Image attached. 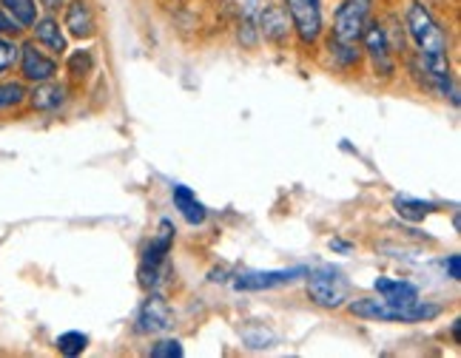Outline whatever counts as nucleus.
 <instances>
[{
	"instance_id": "1",
	"label": "nucleus",
	"mask_w": 461,
	"mask_h": 358,
	"mask_svg": "<svg viewBox=\"0 0 461 358\" xmlns=\"http://www.w3.org/2000/svg\"><path fill=\"white\" fill-rule=\"evenodd\" d=\"M353 316L370 321H402V325H416V321H430L441 313L438 304L413 301V304H390L384 299H359L350 304Z\"/></svg>"
},
{
	"instance_id": "2",
	"label": "nucleus",
	"mask_w": 461,
	"mask_h": 358,
	"mask_svg": "<svg viewBox=\"0 0 461 358\" xmlns=\"http://www.w3.org/2000/svg\"><path fill=\"white\" fill-rule=\"evenodd\" d=\"M350 293V284L336 267H316L308 276V296L319 308H342Z\"/></svg>"
},
{
	"instance_id": "3",
	"label": "nucleus",
	"mask_w": 461,
	"mask_h": 358,
	"mask_svg": "<svg viewBox=\"0 0 461 358\" xmlns=\"http://www.w3.org/2000/svg\"><path fill=\"white\" fill-rule=\"evenodd\" d=\"M370 0H345L333 17V40L345 46H357L367 26Z\"/></svg>"
},
{
	"instance_id": "4",
	"label": "nucleus",
	"mask_w": 461,
	"mask_h": 358,
	"mask_svg": "<svg viewBox=\"0 0 461 358\" xmlns=\"http://www.w3.org/2000/svg\"><path fill=\"white\" fill-rule=\"evenodd\" d=\"M285 4H288L299 40L305 46L316 43L319 31H322V4H319V0H285Z\"/></svg>"
},
{
	"instance_id": "5",
	"label": "nucleus",
	"mask_w": 461,
	"mask_h": 358,
	"mask_svg": "<svg viewBox=\"0 0 461 358\" xmlns=\"http://www.w3.org/2000/svg\"><path fill=\"white\" fill-rule=\"evenodd\" d=\"M305 267H291V271H257V273H240L234 279L237 291H271L282 288V284H291L299 276H305Z\"/></svg>"
},
{
	"instance_id": "6",
	"label": "nucleus",
	"mask_w": 461,
	"mask_h": 358,
	"mask_svg": "<svg viewBox=\"0 0 461 358\" xmlns=\"http://www.w3.org/2000/svg\"><path fill=\"white\" fill-rule=\"evenodd\" d=\"M365 49L370 55V63H374V71L382 77H390L393 75V58H390V46H387V34L379 23H367L365 31Z\"/></svg>"
},
{
	"instance_id": "7",
	"label": "nucleus",
	"mask_w": 461,
	"mask_h": 358,
	"mask_svg": "<svg viewBox=\"0 0 461 358\" xmlns=\"http://www.w3.org/2000/svg\"><path fill=\"white\" fill-rule=\"evenodd\" d=\"M21 71L32 83H46L58 75V63L46 58L34 43H26V46H21Z\"/></svg>"
},
{
	"instance_id": "8",
	"label": "nucleus",
	"mask_w": 461,
	"mask_h": 358,
	"mask_svg": "<svg viewBox=\"0 0 461 358\" xmlns=\"http://www.w3.org/2000/svg\"><path fill=\"white\" fill-rule=\"evenodd\" d=\"M171 325V310L166 299L159 296H149L146 304L137 313V330L140 333H163Z\"/></svg>"
},
{
	"instance_id": "9",
	"label": "nucleus",
	"mask_w": 461,
	"mask_h": 358,
	"mask_svg": "<svg viewBox=\"0 0 461 358\" xmlns=\"http://www.w3.org/2000/svg\"><path fill=\"white\" fill-rule=\"evenodd\" d=\"M66 29L75 34V38L86 40L95 34V14L88 9L86 0H72L66 9Z\"/></svg>"
},
{
	"instance_id": "10",
	"label": "nucleus",
	"mask_w": 461,
	"mask_h": 358,
	"mask_svg": "<svg viewBox=\"0 0 461 358\" xmlns=\"http://www.w3.org/2000/svg\"><path fill=\"white\" fill-rule=\"evenodd\" d=\"M171 196H174L176 210L183 213V219H185L188 225H203V222H205L208 210H205V205L197 200V196H194V191H191L188 185H174Z\"/></svg>"
},
{
	"instance_id": "11",
	"label": "nucleus",
	"mask_w": 461,
	"mask_h": 358,
	"mask_svg": "<svg viewBox=\"0 0 461 358\" xmlns=\"http://www.w3.org/2000/svg\"><path fill=\"white\" fill-rule=\"evenodd\" d=\"M174 245V225L171 219H163L159 222V230H157V237L149 242L146 247V254H143V264L149 267H163L166 256H168V250Z\"/></svg>"
},
{
	"instance_id": "12",
	"label": "nucleus",
	"mask_w": 461,
	"mask_h": 358,
	"mask_svg": "<svg viewBox=\"0 0 461 358\" xmlns=\"http://www.w3.org/2000/svg\"><path fill=\"white\" fill-rule=\"evenodd\" d=\"M376 293L390 304H413V301H419L416 284L399 282V279H376Z\"/></svg>"
},
{
	"instance_id": "13",
	"label": "nucleus",
	"mask_w": 461,
	"mask_h": 358,
	"mask_svg": "<svg viewBox=\"0 0 461 358\" xmlns=\"http://www.w3.org/2000/svg\"><path fill=\"white\" fill-rule=\"evenodd\" d=\"M32 109L34 112H55V109H60L63 105V100H66V88L60 85V83H41L38 88L32 92Z\"/></svg>"
},
{
	"instance_id": "14",
	"label": "nucleus",
	"mask_w": 461,
	"mask_h": 358,
	"mask_svg": "<svg viewBox=\"0 0 461 358\" xmlns=\"http://www.w3.org/2000/svg\"><path fill=\"white\" fill-rule=\"evenodd\" d=\"M34 38H38L41 46L55 51V55H63V51H66V38H63L60 23L55 21V17H43V21H34Z\"/></svg>"
},
{
	"instance_id": "15",
	"label": "nucleus",
	"mask_w": 461,
	"mask_h": 358,
	"mask_svg": "<svg viewBox=\"0 0 461 358\" xmlns=\"http://www.w3.org/2000/svg\"><path fill=\"white\" fill-rule=\"evenodd\" d=\"M259 26H262L265 40H271V43H282V40L288 38V17L282 14L279 9H274V6L262 9Z\"/></svg>"
},
{
	"instance_id": "16",
	"label": "nucleus",
	"mask_w": 461,
	"mask_h": 358,
	"mask_svg": "<svg viewBox=\"0 0 461 358\" xmlns=\"http://www.w3.org/2000/svg\"><path fill=\"white\" fill-rule=\"evenodd\" d=\"M0 4H4L9 17L21 29H29L38 21V4H34V0H0Z\"/></svg>"
},
{
	"instance_id": "17",
	"label": "nucleus",
	"mask_w": 461,
	"mask_h": 358,
	"mask_svg": "<svg viewBox=\"0 0 461 358\" xmlns=\"http://www.w3.org/2000/svg\"><path fill=\"white\" fill-rule=\"evenodd\" d=\"M396 213L402 219L407 222H421L424 217H430V213L436 210V205L430 202H421V200H411V196H396Z\"/></svg>"
},
{
	"instance_id": "18",
	"label": "nucleus",
	"mask_w": 461,
	"mask_h": 358,
	"mask_svg": "<svg viewBox=\"0 0 461 358\" xmlns=\"http://www.w3.org/2000/svg\"><path fill=\"white\" fill-rule=\"evenodd\" d=\"M86 345H88V336L86 333H77V330L58 336V350L63 355H80L86 350Z\"/></svg>"
},
{
	"instance_id": "19",
	"label": "nucleus",
	"mask_w": 461,
	"mask_h": 358,
	"mask_svg": "<svg viewBox=\"0 0 461 358\" xmlns=\"http://www.w3.org/2000/svg\"><path fill=\"white\" fill-rule=\"evenodd\" d=\"M26 100V88L21 83H0V112L14 109Z\"/></svg>"
},
{
	"instance_id": "20",
	"label": "nucleus",
	"mask_w": 461,
	"mask_h": 358,
	"mask_svg": "<svg viewBox=\"0 0 461 358\" xmlns=\"http://www.w3.org/2000/svg\"><path fill=\"white\" fill-rule=\"evenodd\" d=\"M151 355L154 358H180L183 355V345L176 342V338H166V342H159L151 347Z\"/></svg>"
},
{
	"instance_id": "21",
	"label": "nucleus",
	"mask_w": 461,
	"mask_h": 358,
	"mask_svg": "<svg viewBox=\"0 0 461 358\" xmlns=\"http://www.w3.org/2000/svg\"><path fill=\"white\" fill-rule=\"evenodd\" d=\"M68 71H72V77H86L88 71H92V58H88V51H77V55L68 58Z\"/></svg>"
},
{
	"instance_id": "22",
	"label": "nucleus",
	"mask_w": 461,
	"mask_h": 358,
	"mask_svg": "<svg viewBox=\"0 0 461 358\" xmlns=\"http://www.w3.org/2000/svg\"><path fill=\"white\" fill-rule=\"evenodd\" d=\"M14 58H17V46L12 40L0 38V75H4V71L14 63Z\"/></svg>"
},
{
	"instance_id": "23",
	"label": "nucleus",
	"mask_w": 461,
	"mask_h": 358,
	"mask_svg": "<svg viewBox=\"0 0 461 358\" xmlns=\"http://www.w3.org/2000/svg\"><path fill=\"white\" fill-rule=\"evenodd\" d=\"M17 29H21V26H17V23L12 21V17H9L4 9H0V34H6V31H17Z\"/></svg>"
},
{
	"instance_id": "24",
	"label": "nucleus",
	"mask_w": 461,
	"mask_h": 358,
	"mask_svg": "<svg viewBox=\"0 0 461 358\" xmlns=\"http://www.w3.org/2000/svg\"><path fill=\"white\" fill-rule=\"evenodd\" d=\"M447 273H450V279H461V256L458 254H453L447 259Z\"/></svg>"
},
{
	"instance_id": "25",
	"label": "nucleus",
	"mask_w": 461,
	"mask_h": 358,
	"mask_svg": "<svg viewBox=\"0 0 461 358\" xmlns=\"http://www.w3.org/2000/svg\"><path fill=\"white\" fill-rule=\"evenodd\" d=\"M330 247L333 250H342V254H350V242H342V239H333Z\"/></svg>"
},
{
	"instance_id": "26",
	"label": "nucleus",
	"mask_w": 461,
	"mask_h": 358,
	"mask_svg": "<svg viewBox=\"0 0 461 358\" xmlns=\"http://www.w3.org/2000/svg\"><path fill=\"white\" fill-rule=\"evenodd\" d=\"M41 4H43L49 12H55V9H60V6L66 4V0H41Z\"/></svg>"
},
{
	"instance_id": "27",
	"label": "nucleus",
	"mask_w": 461,
	"mask_h": 358,
	"mask_svg": "<svg viewBox=\"0 0 461 358\" xmlns=\"http://www.w3.org/2000/svg\"><path fill=\"white\" fill-rule=\"evenodd\" d=\"M453 338L461 345V318H456V321H453Z\"/></svg>"
}]
</instances>
